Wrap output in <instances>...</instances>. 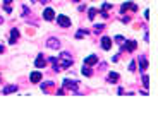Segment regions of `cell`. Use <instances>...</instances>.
Segmentation results:
<instances>
[{
	"label": "cell",
	"mask_w": 158,
	"mask_h": 137,
	"mask_svg": "<svg viewBox=\"0 0 158 137\" xmlns=\"http://www.w3.org/2000/svg\"><path fill=\"white\" fill-rule=\"evenodd\" d=\"M35 65H36L38 68H45V67H47V58H45L43 55H38V58H36Z\"/></svg>",
	"instance_id": "52a82bcc"
},
{
	"label": "cell",
	"mask_w": 158,
	"mask_h": 137,
	"mask_svg": "<svg viewBox=\"0 0 158 137\" xmlns=\"http://www.w3.org/2000/svg\"><path fill=\"white\" fill-rule=\"evenodd\" d=\"M83 74H84V76H91V70H89V68L88 67H86V65H84V67H83Z\"/></svg>",
	"instance_id": "7402d4cb"
},
{
	"label": "cell",
	"mask_w": 158,
	"mask_h": 137,
	"mask_svg": "<svg viewBox=\"0 0 158 137\" xmlns=\"http://www.w3.org/2000/svg\"><path fill=\"white\" fill-rule=\"evenodd\" d=\"M19 39V31H17V28H12V31H10V39H9V43L10 45H14V43Z\"/></svg>",
	"instance_id": "ba28073f"
},
{
	"label": "cell",
	"mask_w": 158,
	"mask_h": 137,
	"mask_svg": "<svg viewBox=\"0 0 158 137\" xmlns=\"http://www.w3.org/2000/svg\"><path fill=\"white\" fill-rule=\"evenodd\" d=\"M64 87L70 91H77V82L76 81H70V79H64Z\"/></svg>",
	"instance_id": "277c9868"
},
{
	"label": "cell",
	"mask_w": 158,
	"mask_h": 137,
	"mask_svg": "<svg viewBox=\"0 0 158 137\" xmlns=\"http://www.w3.org/2000/svg\"><path fill=\"white\" fill-rule=\"evenodd\" d=\"M4 50H5V48L2 46V45H0V53H4Z\"/></svg>",
	"instance_id": "d4e9b609"
},
{
	"label": "cell",
	"mask_w": 158,
	"mask_h": 137,
	"mask_svg": "<svg viewBox=\"0 0 158 137\" xmlns=\"http://www.w3.org/2000/svg\"><path fill=\"white\" fill-rule=\"evenodd\" d=\"M43 17L47 19V21H53V17H55L53 9H45V10H43Z\"/></svg>",
	"instance_id": "9c48e42d"
},
{
	"label": "cell",
	"mask_w": 158,
	"mask_h": 137,
	"mask_svg": "<svg viewBox=\"0 0 158 137\" xmlns=\"http://www.w3.org/2000/svg\"><path fill=\"white\" fill-rule=\"evenodd\" d=\"M127 10H132V12H137V5L136 4H132V2H126V4L120 7V12L126 14Z\"/></svg>",
	"instance_id": "7a4b0ae2"
},
{
	"label": "cell",
	"mask_w": 158,
	"mask_h": 137,
	"mask_svg": "<svg viewBox=\"0 0 158 137\" xmlns=\"http://www.w3.org/2000/svg\"><path fill=\"white\" fill-rule=\"evenodd\" d=\"M47 46L52 48V50H58V48H60V41H58L57 38H50L48 41H47Z\"/></svg>",
	"instance_id": "5b68a950"
},
{
	"label": "cell",
	"mask_w": 158,
	"mask_h": 137,
	"mask_svg": "<svg viewBox=\"0 0 158 137\" xmlns=\"http://www.w3.org/2000/svg\"><path fill=\"white\" fill-rule=\"evenodd\" d=\"M136 46H137V43L131 39V41H127L126 45H124V50H126V51H134V50H136Z\"/></svg>",
	"instance_id": "8fae6325"
},
{
	"label": "cell",
	"mask_w": 158,
	"mask_h": 137,
	"mask_svg": "<svg viewBox=\"0 0 158 137\" xmlns=\"http://www.w3.org/2000/svg\"><path fill=\"white\" fill-rule=\"evenodd\" d=\"M50 62L53 64V68L55 70H62V68H69L70 65L74 64V58L70 57V53H67V51H64L58 58H55V57H50Z\"/></svg>",
	"instance_id": "6da1fadb"
},
{
	"label": "cell",
	"mask_w": 158,
	"mask_h": 137,
	"mask_svg": "<svg viewBox=\"0 0 158 137\" xmlns=\"http://www.w3.org/2000/svg\"><path fill=\"white\" fill-rule=\"evenodd\" d=\"M115 43L122 45V43H124V38H122V36H115Z\"/></svg>",
	"instance_id": "603a6c76"
},
{
	"label": "cell",
	"mask_w": 158,
	"mask_h": 137,
	"mask_svg": "<svg viewBox=\"0 0 158 137\" xmlns=\"http://www.w3.org/2000/svg\"><path fill=\"white\" fill-rule=\"evenodd\" d=\"M86 34H88V31L81 29V31H77V34H76V38H83V36H86Z\"/></svg>",
	"instance_id": "ffe728a7"
},
{
	"label": "cell",
	"mask_w": 158,
	"mask_h": 137,
	"mask_svg": "<svg viewBox=\"0 0 158 137\" xmlns=\"http://www.w3.org/2000/svg\"><path fill=\"white\" fill-rule=\"evenodd\" d=\"M101 48H103V50H110V48H112V39L110 38H101Z\"/></svg>",
	"instance_id": "30bf717a"
},
{
	"label": "cell",
	"mask_w": 158,
	"mask_h": 137,
	"mask_svg": "<svg viewBox=\"0 0 158 137\" xmlns=\"http://www.w3.org/2000/svg\"><path fill=\"white\" fill-rule=\"evenodd\" d=\"M95 64H98V55H89V57H86V58H84V65H86V67L95 65Z\"/></svg>",
	"instance_id": "8992f818"
},
{
	"label": "cell",
	"mask_w": 158,
	"mask_h": 137,
	"mask_svg": "<svg viewBox=\"0 0 158 137\" xmlns=\"http://www.w3.org/2000/svg\"><path fill=\"white\" fill-rule=\"evenodd\" d=\"M103 28H105L103 24H96V26H95V33H100V31H103Z\"/></svg>",
	"instance_id": "44dd1931"
},
{
	"label": "cell",
	"mask_w": 158,
	"mask_h": 137,
	"mask_svg": "<svg viewBox=\"0 0 158 137\" xmlns=\"http://www.w3.org/2000/svg\"><path fill=\"white\" fill-rule=\"evenodd\" d=\"M10 4H12V0H4V10L7 14L12 12V9H10Z\"/></svg>",
	"instance_id": "2e32d148"
},
{
	"label": "cell",
	"mask_w": 158,
	"mask_h": 137,
	"mask_svg": "<svg viewBox=\"0 0 158 137\" xmlns=\"http://www.w3.org/2000/svg\"><path fill=\"white\" fill-rule=\"evenodd\" d=\"M98 14V10L96 9H89L88 10V19H95V16Z\"/></svg>",
	"instance_id": "ac0fdd59"
},
{
	"label": "cell",
	"mask_w": 158,
	"mask_h": 137,
	"mask_svg": "<svg viewBox=\"0 0 158 137\" xmlns=\"http://www.w3.org/2000/svg\"><path fill=\"white\" fill-rule=\"evenodd\" d=\"M129 70H131V72H134V70H136V64H134V62H131V64H129Z\"/></svg>",
	"instance_id": "cb8c5ba5"
},
{
	"label": "cell",
	"mask_w": 158,
	"mask_h": 137,
	"mask_svg": "<svg viewBox=\"0 0 158 137\" xmlns=\"http://www.w3.org/2000/svg\"><path fill=\"white\" fill-rule=\"evenodd\" d=\"M139 64H141V72H146V68H148V58L145 55L139 57Z\"/></svg>",
	"instance_id": "7c38bea8"
},
{
	"label": "cell",
	"mask_w": 158,
	"mask_h": 137,
	"mask_svg": "<svg viewBox=\"0 0 158 137\" xmlns=\"http://www.w3.org/2000/svg\"><path fill=\"white\" fill-rule=\"evenodd\" d=\"M52 89H53V82H45V84H41V91H43V93H50Z\"/></svg>",
	"instance_id": "5bb4252c"
},
{
	"label": "cell",
	"mask_w": 158,
	"mask_h": 137,
	"mask_svg": "<svg viewBox=\"0 0 158 137\" xmlns=\"http://www.w3.org/2000/svg\"><path fill=\"white\" fill-rule=\"evenodd\" d=\"M33 2H43V4H45V2H47V0H33Z\"/></svg>",
	"instance_id": "484cf974"
},
{
	"label": "cell",
	"mask_w": 158,
	"mask_h": 137,
	"mask_svg": "<svg viewBox=\"0 0 158 137\" xmlns=\"http://www.w3.org/2000/svg\"><path fill=\"white\" fill-rule=\"evenodd\" d=\"M70 2H79V0H70Z\"/></svg>",
	"instance_id": "83f0119b"
},
{
	"label": "cell",
	"mask_w": 158,
	"mask_h": 137,
	"mask_svg": "<svg viewBox=\"0 0 158 137\" xmlns=\"http://www.w3.org/2000/svg\"><path fill=\"white\" fill-rule=\"evenodd\" d=\"M143 86H145V87H148V86H149V79H148V76H146L145 72H143Z\"/></svg>",
	"instance_id": "d6986e66"
},
{
	"label": "cell",
	"mask_w": 158,
	"mask_h": 137,
	"mask_svg": "<svg viewBox=\"0 0 158 137\" xmlns=\"http://www.w3.org/2000/svg\"><path fill=\"white\" fill-rule=\"evenodd\" d=\"M2 22H4V19H2V17H0V24H2Z\"/></svg>",
	"instance_id": "4316f807"
},
{
	"label": "cell",
	"mask_w": 158,
	"mask_h": 137,
	"mask_svg": "<svg viewBox=\"0 0 158 137\" xmlns=\"http://www.w3.org/2000/svg\"><path fill=\"white\" fill-rule=\"evenodd\" d=\"M57 22H58L60 28H69V26H70V19L67 16H64V14H60V16L57 17Z\"/></svg>",
	"instance_id": "3957f363"
},
{
	"label": "cell",
	"mask_w": 158,
	"mask_h": 137,
	"mask_svg": "<svg viewBox=\"0 0 158 137\" xmlns=\"http://www.w3.org/2000/svg\"><path fill=\"white\" fill-rule=\"evenodd\" d=\"M29 79H31V82H40L41 81V74L40 72H31Z\"/></svg>",
	"instance_id": "9a60e30c"
},
{
	"label": "cell",
	"mask_w": 158,
	"mask_h": 137,
	"mask_svg": "<svg viewBox=\"0 0 158 137\" xmlns=\"http://www.w3.org/2000/svg\"><path fill=\"white\" fill-rule=\"evenodd\" d=\"M14 91H17V86H16V84H10V86H5L2 93H4V94H9V93H14Z\"/></svg>",
	"instance_id": "4fadbf2b"
},
{
	"label": "cell",
	"mask_w": 158,
	"mask_h": 137,
	"mask_svg": "<svg viewBox=\"0 0 158 137\" xmlns=\"http://www.w3.org/2000/svg\"><path fill=\"white\" fill-rule=\"evenodd\" d=\"M118 81V74L117 72H110L108 74V82H117Z\"/></svg>",
	"instance_id": "e0dca14e"
}]
</instances>
